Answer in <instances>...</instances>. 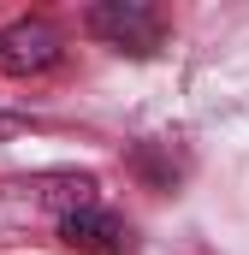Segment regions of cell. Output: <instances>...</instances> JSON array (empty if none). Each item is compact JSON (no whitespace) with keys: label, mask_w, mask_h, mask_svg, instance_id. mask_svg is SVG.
Returning <instances> with one entry per match:
<instances>
[{"label":"cell","mask_w":249,"mask_h":255,"mask_svg":"<svg viewBox=\"0 0 249 255\" xmlns=\"http://www.w3.org/2000/svg\"><path fill=\"white\" fill-rule=\"evenodd\" d=\"M83 24H89V36H101L107 48L136 54V60H148V54L166 42V12L136 6V0H107V6H89V12H83Z\"/></svg>","instance_id":"cell-1"},{"label":"cell","mask_w":249,"mask_h":255,"mask_svg":"<svg viewBox=\"0 0 249 255\" xmlns=\"http://www.w3.org/2000/svg\"><path fill=\"white\" fill-rule=\"evenodd\" d=\"M130 172H136L148 190H172V184L184 178V166L166 154V142H142V148H130Z\"/></svg>","instance_id":"cell-4"},{"label":"cell","mask_w":249,"mask_h":255,"mask_svg":"<svg viewBox=\"0 0 249 255\" xmlns=\"http://www.w3.org/2000/svg\"><path fill=\"white\" fill-rule=\"evenodd\" d=\"M60 244L71 255H130L136 250V232H130V220H119L113 208L89 202V208L60 214Z\"/></svg>","instance_id":"cell-3"},{"label":"cell","mask_w":249,"mask_h":255,"mask_svg":"<svg viewBox=\"0 0 249 255\" xmlns=\"http://www.w3.org/2000/svg\"><path fill=\"white\" fill-rule=\"evenodd\" d=\"M36 196L54 202L60 214H71V208H89L95 202V178L89 172H54V178H36Z\"/></svg>","instance_id":"cell-5"},{"label":"cell","mask_w":249,"mask_h":255,"mask_svg":"<svg viewBox=\"0 0 249 255\" xmlns=\"http://www.w3.org/2000/svg\"><path fill=\"white\" fill-rule=\"evenodd\" d=\"M65 60V36L48 18H12L0 30V77H42Z\"/></svg>","instance_id":"cell-2"}]
</instances>
